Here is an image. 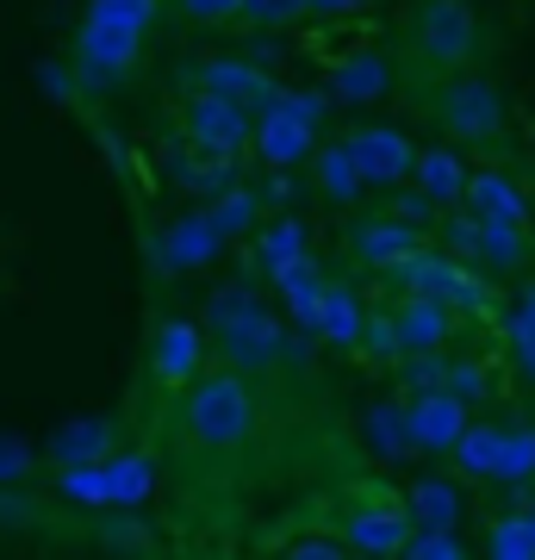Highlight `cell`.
<instances>
[{"instance_id":"cell-35","label":"cell","mask_w":535,"mask_h":560,"mask_svg":"<svg viewBox=\"0 0 535 560\" xmlns=\"http://www.w3.org/2000/svg\"><path fill=\"white\" fill-rule=\"evenodd\" d=\"M342 548H349L342 536H299V541H287V555L293 560H337Z\"/></svg>"},{"instance_id":"cell-34","label":"cell","mask_w":535,"mask_h":560,"mask_svg":"<svg viewBox=\"0 0 535 560\" xmlns=\"http://www.w3.org/2000/svg\"><path fill=\"white\" fill-rule=\"evenodd\" d=\"M442 386H455L461 399H486V393H492V374H486L479 361H455V368H449V381H442Z\"/></svg>"},{"instance_id":"cell-36","label":"cell","mask_w":535,"mask_h":560,"mask_svg":"<svg viewBox=\"0 0 535 560\" xmlns=\"http://www.w3.org/2000/svg\"><path fill=\"white\" fill-rule=\"evenodd\" d=\"M25 474H32V448H25V442H7V436H0V486L25 480Z\"/></svg>"},{"instance_id":"cell-30","label":"cell","mask_w":535,"mask_h":560,"mask_svg":"<svg viewBox=\"0 0 535 560\" xmlns=\"http://www.w3.org/2000/svg\"><path fill=\"white\" fill-rule=\"evenodd\" d=\"M368 442H374L380 455H405V448H411L405 405H374V411H368Z\"/></svg>"},{"instance_id":"cell-14","label":"cell","mask_w":535,"mask_h":560,"mask_svg":"<svg viewBox=\"0 0 535 560\" xmlns=\"http://www.w3.org/2000/svg\"><path fill=\"white\" fill-rule=\"evenodd\" d=\"M411 249H423V231H417V219H405V212H393V206L356 219V231H349V256L368 261V268H380V275H393Z\"/></svg>"},{"instance_id":"cell-10","label":"cell","mask_w":535,"mask_h":560,"mask_svg":"<svg viewBox=\"0 0 535 560\" xmlns=\"http://www.w3.org/2000/svg\"><path fill=\"white\" fill-rule=\"evenodd\" d=\"M206 355H212L206 324H194V318H162L156 337H150V381H156L162 393H187V386L206 374Z\"/></svg>"},{"instance_id":"cell-12","label":"cell","mask_w":535,"mask_h":560,"mask_svg":"<svg viewBox=\"0 0 535 560\" xmlns=\"http://www.w3.org/2000/svg\"><path fill=\"white\" fill-rule=\"evenodd\" d=\"M467 399H461L455 386H423V393H411V405H405V430H411V448H423V455H455L461 430H467Z\"/></svg>"},{"instance_id":"cell-37","label":"cell","mask_w":535,"mask_h":560,"mask_svg":"<svg viewBox=\"0 0 535 560\" xmlns=\"http://www.w3.org/2000/svg\"><path fill=\"white\" fill-rule=\"evenodd\" d=\"M511 355H516V368H523V381L535 386V330L516 324V318H511Z\"/></svg>"},{"instance_id":"cell-11","label":"cell","mask_w":535,"mask_h":560,"mask_svg":"<svg viewBox=\"0 0 535 560\" xmlns=\"http://www.w3.org/2000/svg\"><path fill=\"white\" fill-rule=\"evenodd\" d=\"M342 143H349V156L361 162L368 187H380V194H393V187H411L417 143L405 138L398 125H349V131H342Z\"/></svg>"},{"instance_id":"cell-23","label":"cell","mask_w":535,"mask_h":560,"mask_svg":"<svg viewBox=\"0 0 535 560\" xmlns=\"http://www.w3.org/2000/svg\"><path fill=\"white\" fill-rule=\"evenodd\" d=\"M405 511H411L417 529H461V511H467V499H461L455 480L423 474V480H411V492H405Z\"/></svg>"},{"instance_id":"cell-22","label":"cell","mask_w":535,"mask_h":560,"mask_svg":"<svg viewBox=\"0 0 535 560\" xmlns=\"http://www.w3.org/2000/svg\"><path fill=\"white\" fill-rule=\"evenodd\" d=\"M194 81H199V88H219V94H231V101H243V106H268V101L280 94L275 81L261 75L256 62H243V57H212V62H199Z\"/></svg>"},{"instance_id":"cell-20","label":"cell","mask_w":535,"mask_h":560,"mask_svg":"<svg viewBox=\"0 0 535 560\" xmlns=\"http://www.w3.org/2000/svg\"><path fill=\"white\" fill-rule=\"evenodd\" d=\"M330 94L342 106H368L380 94H393V57L386 50H349L330 62Z\"/></svg>"},{"instance_id":"cell-17","label":"cell","mask_w":535,"mask_h":560,"mask_svg":"<svg viewBox=\"0 0 535 560\" xmlns=\"http://www.w3.org/2000/svg\"><path fill=\"white\" fill-rule=\"evenodd\" d=\"M461 206H467L474 219H486V224L530 231V194H523L504 168H474V175H467V200Z\"/></svg>"},{"instance_id":"cell-25","label":"cell","mask_w":535,"mask_h":560,"mask_svg":"<svg viewBox=\"0 0 535 560\" xmlns=\"http://www.w3.org/2000/svg\"><path fill=\"white\" fill-rule=\"evenodd\" d=\"M498 455H504V423L486 418V423H467V430H461V442H455V467L467 474V480L492 486Z\"/></svg>"},{"instance_id":"cell-21","label":"cell","mask_w":535,"mask_h":560,"mask_svg":"<svg viewBox=\"0 0 535 560\" xmlns=\"http://www.w3.org/2000/svg\"><path fill=\"white\" fill-rule=\"evenodd\" d=\"M275 275V293H280V305L293 312V324L312 337L317 330V305H324V287L330 280L317 275V261L312 256H293V261H280V268H268Z\"/></svg>"},{"instance_id":"cell-28","label":"cell","mask_w":535,"mask_h":560,"mask_svg":"<svg viewBox=\"0 0 535 560\" xmlns=\"http://www.w3.org/2000/svg\"><path fill=\"white\" fill-rule=\"evenodd\" d=\"M256 256H261V268H280V261H293V256H312V237H305L299 219H268L256 231Z\"/></svg>"},{"instance_id":"cell-9","label":"cell","mask_w":535,"mask_h":560,"mask_svg":"<svg viewBox=\"0 0 535 560\" xmlns=\"http://www.w3.org/2000/svg\"><path fill=\"white\" fill-rule=\"evenodd\" d=\"M181 131L194 138V150H224V156H237V150H249V138H256V113L243 101H231V94H219V88H194L187 106H181Z\"/></svg>"},{"instance_id":"cell-5","label":"cell","mask_w":535,"mask_h":560,"mask_svg":"<svg viewBox=\"0 0 535 560\" xmlns=\"http://www.w3.org/2000/svg\"><path fill=\"white\" fill-rule=\"evenodd\" d=\"M206 330H212V342H219L224 368H243V374H261V368H275V361L287 355V330H280V318L275 312H261L249 293H224V300H212Z\"/></svg>"},{"instance_id":"cell-27","label":"cell","mask_w":535,"mask_h":560,"mask_svg":"<svg viewBox=\"0 0 535 560\" xmlns=\"http://www.w3.org/2000/svg\"><path fill=\"white\" fill-rule=\"evenodd\" d=\"M113 455V423L106 418H81V423H69L57 442H50V460L57 467H75V460H106Z\"/></svg>"},{"instance_id":"cell-29","label":"cell","mask_w":535,"mask_h":560,"mask_svg":"<svg viewBox=\"0 0 535 560\" xmlns=\"http://www.w3.org/2000/svg\"><path fill=\"white\" fill-rule=\"evenodd\" d=\"M206 212L219 219L224 237H243V231H256V224H261V194H249V187H224Z\"/></svg>"},{"instance_id":"cell-38","label":"cell","mask_w":535,"mask_h":560,"mask_svg":"<svg viewBox=\"0 0 535 560\" xmlns=\"http://www.w3.org/2000/svg\"><path fill=\"white\" fill-rule=\"evenodd\" d=\"M374 0H305V13H317V20H342V13H368Z\"/></svg>"},{"instance_id":"cell-16","label":"cell","mask_w":535,"mask_h":560,"mask_svg":"<svg viewBox=\"0 0 535 560\" xmlns=\"http://www.w3.org/2000/svg\"><path fill=\"white\" fill-rule=\"evenodd\" d=\"M305 168H312V194L330 206V212H349V206H361V194H368V175H361V162L349 156V143L342 138L317 143Z\"/></svg>"},{"instance_id":"cell-18","label":"cell","mask_w":535,"mask_h":560,"mask_svg":"<svg viewBox=\"0 0 535 560\" xmlns=\"http://www.w3.org/2000/svg\"><path fill=\"white\" fill-rule=\"evenodd\" d=\"M411 511L405 504H361L349 511L342 523V541L356 548V555H405V541H411Z\"/></svg>"},{"instance_id":"cell-19","label":"cell","mask_w":535,"mask_h":560,"mask_svg":"<svg viewBox=\"0 0 535 560\" xmlns=\"http://www.w3.org/2000/svg\"><path fill=\"white\" fill-rule=\"evenodd\" d=\"M467 156H461V143H430V150H417V168H411V187L423 194L430 206H461L467 200Z\"/></svg>"},{"instance_id":"cell-3","label":"cell","mask_w":535,"mask_h":560,"mask_svg":"<svg viewBox=\"0 0 535 560\" xmlns=\"http://www.w3.org/2000/svg\"><path fill=\"white\" fill-rule=\"evenodd\" d=\"M261 423V399L249 374L243 368H219V374H199L187 386V399H181V436L194 442V448H243V442L256 436Z\"/></svg>"},{"instance_id":"cell-39","label":"cell","mask_w":535,"mask_h":560,"mask_svg":"<svg viewBox=\"0 0 535 560\" xmlns=\"http://www.w3.org/2000/svg\"><path fill=\"white\" fill-rule=\"evenodd\" d=\"M523 504H530V511H535V480H530V499H523Z\"/></svg>"},{"instance_id":"cell-6","label":"cell","mask_w":535,"mask_h":560,"mask_svg":"<svg viewBox=\"0 0 535 560\" xmlns=\"http://www.w3.org/2000/svg\"><path fill=\"white\" fill-rule=\"evenodd\" d=\"M57 492L94 511H138L156 492V460L150 455H106V460H75L57 467Z\"/></svg>"},{"instance_id":"cell-4","label":"cell","mask_w":535,"mask_h":560,"mask_svg":"<svg viewBox=\"0 0 535 560\" xmlns=\"http://www.w3.org/2000/svg\"><path fill=\"white\" fill-rule=\"evenodd\" d=\"M479 44H486V25H479L474 0H411L405 13V50L423 75H455V69H474Z\"/></svg>"},{"instance_id":"cell-33","label":"cell","mask_w":535,"mask_h":560,"mask_svg":"<svg viewBox=\"0 0 535 560\" xmlns=\"http://www.w3.org/2000/svg\"><path fill=\"white\" fill-rule=\"evenodd\" d=\"M181 20L194 25H237L243 20V0H175Z\"/></svg>"},{"instance_id":"cell-24","label":"cell","mask_w":535,"mask_h":560,"mask_svg":"<svg viewBox=\"0 0 535 560\" xmlns=\"http://www.w3.org/2000/svg\"><path fill=\"white\" fill-rule=\"evenodd\" d=\"M317 342H330V349H361L368 342V312L349 287H324V305H317Z\"/></svg>"},{"instance_id":"cell-7","label":"cell","mask_w":535,"mask_h":560,"mask_svg":"<svg viewBox=\"0 0 535 560\" xmlns=\"http://www.w3.org/2000/svg\"><path fill=\"white\" fill-rule=\"evenodd\" d=\"M317 131H324V94H275V101L256 113V150L268 168H299V162H312L317 150Z\"/></svg>"},{"instance_id":"cell-31","label":"cell","mask_w":535,"mask_h":560,"mask_svg":"<svg viewBox=\"0 0 535 560\" xmlns=\"http://www.w3.org/2000/svg\"><path fill=\"white\" fill-rule=\"evenodd\" d=\"M405 555L411 560H467V541H461L455 529H411Z\"/></svg>"},{"instance_id":"cell-26","label":"cell","mask_w":535,"mask_h":560,"mask_svg":"<svg viewBox=\"0 0 535 560\" xmlns=\"http://www.w3.org/2000/svg\"><path fill=\"white\" fill-rule=\"evenodd\" d=\"M479 548L492 560H535V511L530 504H516V511H504V517L486 523V536H479Z\"/></svg>"},{"instance_id":"cell-13","label":"cell","mask_w":535,"mask_h":560,"mask_svg":"<svg viewBox=\"0 0 535 560\" xmlns=\"http://www.w3.org/2000/svg\"><path fill=\"white\" fill-rule=\"evenodd\" d=\"M411 293H437L449 305H486V275L474 261H455V256H437V249H411V256L393 268Z\"/></svg>"},{"instance_id":"cell-1","label":"cell","mask_w":535,"mask_h":560,"mask_svg":"<svg viewBox=\"0 0 535 560\" xmlns=\"http://www.w3.org/2000/svg\"><path fill=\"white\" fill-rule=\"evenodd\" d=\"M162 0H88L75 38H69V62L88 88H113L138 69L150 25H156Z\"/></svg>"},{"instance_id":"cell-2","label":"cell","mask_w":535,"mask_h":560,"mask_svg":"<svg viewBox=\"0 0 535 560\" xmlns=\"http://www.w3.org/2000/svg\"><path fill=\"white\" fill-rule=\"evenodd\" d=\"M423 113L461 150H504L511 143V106L498 94V81L479 69L437 75V94H423Z\"/></svg>"},{"instance_id":"cell-32","label":"cell","mask_w":535,"mask_h":560,"mask_svg":"<svg viewBox=\"0 0 535 560\" xmlns=\"http://www.w3.org/2000/svg\"><path fill=\"white\" fill-rule=\"evenodd\" d=\"M299 13H305V0H243V20H237V25L275 32V25H293Z\"/></svg>"},{"instance_id":"cell-15","label":"cell","mask_w":535,"mask_h":560,"mask_svg":"<svg viewBox=\"0 0 535 560\" xmlns=\"http://www.w3.org/2000/svg\"><path fill=\"white\" fill-rule=\"evenodd\" d=\"M224 243H231V237L219 231L212 212H181V219L162 231V261H168L175 275H199V268H212V261H219Z\"/></svg>"},{"instance_id":"cell-8","label":"cell","mask_w":535,"mask_h":560,"mask_svg":"<svg viewBox=\"0 0 535 560\" xmlns=\"http://www.w3.org/2000/svg\"><path fill=\"white\" fill-rule=\"evenodd\" d=\"M449 337H455V305L437 300V293H411V287H405L398 305H386L380 318H368V342L393 361L430 355V349H442Z\"/></svg>"}]
</instances>
